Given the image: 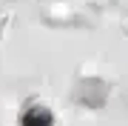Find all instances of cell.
<instances>
[{
	"instance_id": "cell-1",
	"label": "cell",
	"mask_w": 128,
	"mask_h": 126,
	"mask_svg": "<svg viewBox=\"0 0 128 126\" xmlns=\"http://www.w3.org/2000/svg\"><path fill=\"white\" fill-rule=\"evenodd\" d=\"M23 126H51V115L40 106H32L23 115Z\"/></svg>"
}]
</instances>
